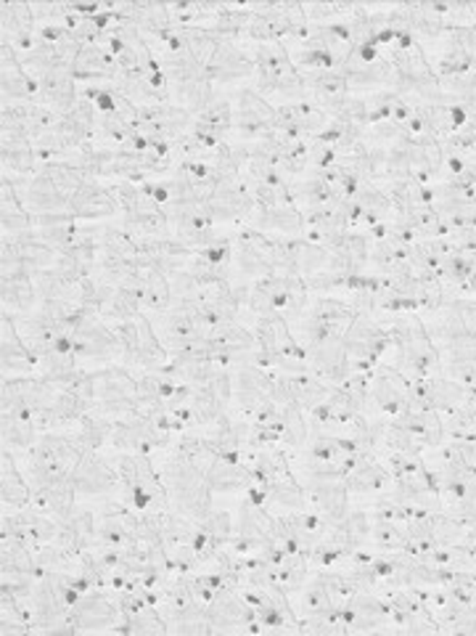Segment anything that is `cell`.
<instances>
[{
  "instance_id": "obj_1",
  "label": "cell",
  "mask_w": 476,
  "mask_h": 636,
  "mask_svg": "<svg viewBox=\"0 0 476 636\" xmlns=\"http://www.w3.org/2000/svg\"><path fill=\"white\" fill-rule=\"evenodd\" d=\"M11 178V175H9ZM83 175L77 167L66 165V162H45L38 167L32 178H11L13 184L22 192V199L32 215H48V213H64L70 215V207L74 202V194L80 192Z\"/></svg>"
},
{
  "instance_id": "obj_2",
  "label": "cell",
  "mask_w": 476,
  "mask_h": 636,
  "mask_svg": "<svg viewBox=\"0 0 476 636\" xmlns=\"http://www.w3.org/2000/svg\"><path fill=\"white\" fill-rule=\"evenodd\" d=\"M112 464L117 466L122 504L135 512H165L169 510L167 485L162 470L154 464L152 453L114 451Z\"/></svg>"
},
{
  "instance_id": "obj_3",
  "label": "cell",
  "mask_w": 476,
  "mask_h": 636,
  "mask_svg": "<svg viewBox=\"0 0 476 636\" xmlns=\"http://www.w3.org/2000/svg\"><path fill=\"white\" fill-rule=\"evenodd\" d=\"M159 66L167 78L169 99L175 104L188 110L190 114H201L217 99L213 91V80H209L207 66L190 53L186 45L178 51H159Z\"/></svg>"
},
{
  "instance_id": "obj_4",
  "label": "cell",
  "mask_w": 476,
  "mask_h": 636,
  "mask_svg": "<svg viewBox=\"0 0 476 636\" xmlns=\"http://www.w3.org/2000/svg\"><path fill=\"white\" fill-rule=\"evenodd\" d=\"M251 59H255L251 88H255L260 96H278L283 104L308 99L302 72L297 70L286 43H257L255 49H251Z\"/></svg>"
},
{
  "instance_id": "obj_5",
  "label": "cell",
  "mask_w": 476,
  "mask_h": 636,
  "mask_svg": "<svg viewBox=\"0 0 476 636\" xmlns=\"http://www.w3.org/2000/svg\"><path fill=\"white\" fill-rule=\"evenodd\" d=\"M310 306V289L297 270H276L251 281L249 306L244 314L251 318L260 314H281L289 324L299 321Z\"/></svg>"
},
{
  "instance_id": "obj_6",
  "label": "cell",
  "mask_w": 476,
  "mask_h": 636,
  "mask_svg": "<svg viewBox=\"0 0 476 636\" xmlns=\"http://www.w3.org/2000/svg\"><path fill=\"white\" fill-rule=\"evenodd\" d=\"M162 480L167 485L169 510L186 514L194 523H201L209 512L215 510L213 489H209L207 478L199 466H194L186 459L175 457L173 451L167 453L165 462L159 464Z\"/></svg>"
},
{
  "instance_id": "obj_7",
  "label": "cell",
  "mask_w": 476,
  "mask_h": 636,
  "mask_svg": "<svg viewBox=\"0 0 476 636\" xmlns=\"http://www.w3.org/2000/svg\"><path fill=\"white\" fill-rule=\"evenodd\" d=\"M114 196L120 202V226L135 239H167L173 236L165 205L146 194V188L133 181H117L112 186Z\"/></svg>"
},
{
  "instance_id": "obj_8",
  "label": "cell",
  "mask_w": 476,
  "mask_h": 636,
  "mask_svg": "<svg viewBox=\"0 0 476 636\" xmlns=\"http://www.w3.org/2000/svg\"><path fill=\"white\" fill-rule=\"evenodd\" d=\"M93 411L112 419V422L141 414L138 375H133L131 367H125V363H112V367L95 369Z\"/></svg>"
},
{
  "instance_id": "obj_9",
  "label": "cell",
  "mask_w": 476,
  "mask_h": 636,
  "mask_svg": "<svg viewBox=\"0 0 476 636\" xmlns=\"http://www.w3.org/2000/svg\"><path fill=\"white\" fill-rule=\"evenodd\" d=\"M122 342V363L138 371H159L169 361V353L162 342L159 331L154 329L152 318L146 314L131 318V321L112 324Z\"/></svg>"
},
{
  "instance_id": "obj_10",
  "label": "cell",
  "mask_w": 476,
  "mask_h": 636,
  "mask_svg": "<svg viewBox=\"0 0 476 636\" xmlns=\"http://www.w3.org/2000/svg\"><path fill=\"white\" fill-rule=\"evenodd\" d=\"M352 371H373L392 348V331L381 316H358L344 335Z\"/></svg>"
},
{
  "instance_id": "obj_11",
  "label": "cell",
  "mask_w": 476,
  "mask_h": 636,
  "mask_svg": "<svg viewBox=\"0 0 476 636\" xmlns=\"http://www.w3.org/2000/svg\"><path fill=\"white\" fill-rule=\"evenodd\" d=\"M122 624L120 602L108 588H93L72 605L66 615V634L77 632H117Z\"/></svg>"
},
{
  "instance_id": "obj_12",
  "label": "cell",
  "mask_w": 476,
  "mask_h": 636,
  "mask_svg": "<svg viewBox=\"0 0 476 636\" xmlns=\"http://www.w3.org/2000/svg\"><path fill=\"white\" fill-rule=\"evenodd\" d=\"M302 489L308 496V506L321 514L329 523H339L350 512V485L346 475L339 472H302Z\"/></svg>"
},
{
  "instance_id": "obj_13",
  "label": "cell",
  "mask_w": 476,
  "mask_h": 636,
  "mask_svg": "<svg viewBox=\"0 0 476 636\" xmlns=\"http://www.w3.org/2000/svg\"><path fill=\"white\" fill-rule=\"evenodd\" d=\"M234 131L244 144H255L276 131V106L255 88H238L234 101Z\"/></svg>"
},
{
  "instance_id": "obj_14",
  "label": "cell",
  "mask_w": 476,
  "mask_h": 636,
  "mask_svg": "<svg viewBox=\"0 0 476 636\" xmlns=\"http://www.w3.org/2000/svg\"><path fill=\"white\" fill-rule=\"evenodd\" d=\"M234 375V411L244 419H255L257 411L273 398V369H265L260 363H241L230 369Z\"/></svg>"
},
{
  "instance_id": "obj_15",
  "label": "cell",
  "mask_w": 476,
  "mask_h": 636,
  "mask_svg": "<svg viewBox=\"0 0 476 636\" xmlns=\"http://www.w3.org/2000/svg\"><path fill=\"white\" fill-rule=\"evenodd\" d=\"M175 438L178 435L156 428V424L146 414H135V417H125V419H117V422H114L108 445H112L114 451L154 453V451L169 449Z\"/></svg>"
},
{
  "instance_id": "obj_16",
  "label": "cell",
  "mask_w": 476,
  "mask_h": 636,
  "mask_svg": "<svg viewBox=\"0 0 476 636\" xmlns=\"http://www.w3.org/2000/svg\"><path fill=\"white\" fill-rule=\"evenodd\" d=\"M207 618L215 634L220 632H255L265 634L260 620H257L255 607L238 588H223L213 602H207Z\"/></svg>"
},
{
  "instance_id": "obj_17",
  "label": "cell",
  "mask_w": 476,
  "mask_h": 636,
  "mask_svg": "<svg viewBox=\"0 0 476 636\" xmlns=\"http://www.w3.org/2000/svg\"><path fill=\"white\" fill-rule=\"evenodd\" d=\"M56 533H59L56 520L32 504L24 506V510L3 514V538L19 541V544L40 550V546L56 541Z\"/></svg>"
},
{
  "instance_id": "obj_18",
  "label": "cell",
  "mask_w": 476,
  "mask_h": 636,
  "mask_svg": "<svg viewBox=\"0 0 476 636\" xmlns=\"http://www.w3.org/2000/svg\"><path fill=\"white\" fill-rule=\"evenodd\" d=\"M72 483L74 489H77V496H108V493L120 489L117 466L112 464V459L101 457L99 451H85L83 457H80V462L74 464Z\"/></svg>"
},
{
  "instance_id": "obj_19",
  "label": "cell",
  "mask_w": 476,
  "mask_h": 636,
  "mask_svg": "<svg viewBox=\"0 0 476 636\" xmlns=\"http://www.w3.org/2000/svg\"><path fill=\"white\" fill-rule=\"evenodd\" d=\"M371 401L384 417H400L411 403V382L392 363L381 361L371 371Z\"/></svg>"
},
{
  "instance_id": "obj_20",
  "label": "cell",
  "mask_w": 476,
  "mask_h": 636,
  "mask_svg": "<svg viewBox=\"0 0 476 636\" xmlns=\"http://www.w3.org/2000/svg\"><path fill=\"white\" fill-rule=\"evenodd\" d=\"M331 120V114L310 99L276 106V131L291 139H315Z\"/></svg>"
},
{
  "instance_id": "obj_21",
  "label": "cell",
  "mask_w": 476,
  "mask_h": 636,
  "mask_svg": "<svg viewBox=\"0 0 476 636\" xmlns=\"http://www.w3.org/2000/svg\"><path fill=\"white\" fill-rule=\"evenodd\" d=\"M308 353L310 369L321 377L323 382H329L337 388L342 384L346 377L352 375V363L350 356H346V342L344 337H325V340H318L304 348Z\"/></svg>"
},
{
  "instance_id": "obj_22",
  "label": "cell",
  "mask_w": 476,
  "mask_h": 636,
  "mask_svg": "<svg viewBox=\"0 0 476 636\" xmlns=\"http://www.w3.org/2000/svg\"><path fill=\"white\" fill-rule=\"evenodd\" d=\"M209 80L220 85H234V83H244V80L255 78V59L251 53L244 49L241 43L236 40H220L213 59L207 64Z\"/></svg>"
},
{
  "instance_id": "obj_23",
  "label": "cell",
  "mask_w": 476,
  "mask_h": 636,
  "mask_svg": "<svg viewBox=\"0 0 476 636\" xmlns=\"http://www.w3.org/2000/svg\"><path fill=\"white\" fill-rule=\"evenodd\" d=\"M204 478L213 493H247L255 485V470H251L247 453H217Z\"/></svg>"
},
{
  "instance_id": "obj_24",
  "label": "cell",
  "mask_w": 476,
  "mask_h": 636,
  "mask_svg": "<svg viewBox=\"0 0 476 636\" xmlns=\"http://www.w3.org/2000/svg\"><path fill=\"white\" fill-rule=\"evenodd\" d=\"M0 83H3V101H13V104H32L38 101L40 88L32 74L19 57V51L11 43H0Z\"/></svg>"
},
{
  "instance_id": "obj_25",
  "label": "cell",
  "mask_w": 476,
  "mask_h": 636,
  "mask_svg": "<svg viewBox=\"0 0 476 636\" xmlns=\"http://www.w3.org/2000/svg\"><path fill=\"white\" fill-rule=\"evenodd\" d=\"M0 27H3V43H11L19 57L30 53L38 43V19L32 13V3H19V0H6L0 6Z\"/></svg>"
},
{
  "instance_id": "obj_26",
  "label": "cell",
  "mask_w": 476,
  "mask_h": 636,
  "mask_svg": "<svg viewBox=\"0 0 476 636\" xmlns=\"http://www.w3.org/2000/svg\"><path fill=\"white\" fill-rule=\"evenodd\" d=\"M120 78V62L106 45L91 43L83 45L77 62H74V80L80 85H114Z\"/></svg>"
},
{
  "instance_id": "obj_27",
  "label": "cell",
  "mask_w": 476,
  "mask_h": 636,
  "mask_svg": "<svg viewBox=\"0 0 476 636\" xmlns=\"http://www.w3.org/2000/svg\"><path fill=\"white\" fill-rule=\"evenodd\" d=\"M0 356H3V375L6 377H19V375H32L38 369L35 356L27 348L17 327V318L13 314H6L0 318Z\"/></svg>"
},
{
  "instance_id": "obj_28",
  "label": "cell",
  "mask_w": 476,
  "mask_h": 636,
  "mask_svg": "<svg viewBox=\"0 0 476 636\" xmlns=\"http://www.w3.org/2000/svg\"><path fill=\"white\" fill-rule=\"evenodd\" d=\"M120 213V202L112 186L99 184L95 178H85L80 192L74 194L70 215L74 220H104Z\"/></svg>"
},
{
  "instance_id": "obj_29",
  "label": "cell",
  "mask_w": 476,
  "mask_h": 636,
  "mask_svg": "<svg viewBox=\"0 0 476 636\" xmlns=\"http://www.w3.org/2000/svg\"><path fill=\"white\" fill-rule=\"evenodd\" d=\"M3 175L11 178H32L38 173L40 160L35 141L27 133L3 131Z\"/></svg>"
},
{
  "instance_id": "obj_30",
  "label": "cell",
  "mask_w": 476,
  "mask_h": 636,
  "mask_svg": "<svg viewBox=\"0 0 476 636\" xmlns=\"http://www.w3.org/2000/svg\"><path fill=\"white\" fill-rule=\"evenodd\" d=\"M283 245L286 253L291 257V266H294V270L302 276V279L329 268L331 249L321 245V242L310 239V236H283Z\"/></svg>"
},
{
  "instance_id": "obj_31",
  "label": "cell",
  "mask_w": 476,
  "mask_h": 636,
  "mask_svg": "<svg viewBox=\"0 0 476 636\" xmlns=\"http://www.w3.org/2000/svg\"><path fill=\"white\" fill-rule=\"evenodd\" d=\"M392 419L403 424L407 432H413L428 451L439 449L445 443V417L437 409H405L403 414Z\"/></svg>"
},
{
  "instance_id": "obj_32",
  "label": "cell",
  "mask_w": 476,
  "mask_h": 636,
  "mask_svg": "<svg viewBox=\"0 0 476 636\" xmlns=\"http://www.w3.org/2000/svg\"><path fill=\"white\" fill-rule=\"evenodd\" d=\"M394 478L390 472V466L381 462L379 457H365L355 470L346 475V485H350V493L355 496H373V493H386L392 489Z\"/></svg>"
},
{
  "instance_id": "obj_33",
  "label": "cell",
  "mask_w": 476,
  "mask_h": 636,
  "mask_svg": "<svg viewBox=\"0 0 476 636\" xmlns=\"http://www.w3.org/2000/svg\"><path fill=\"white\" fill-rule=\"evenodd\" d=\"M0 499H3L6 512L24 510L32 504V489L27 483V475L19 472L17 457L9 449H3V470H0Z\"/></svg>"
},
{
  "instance_id": "obj_34",
  "label": "cell",
  "mask_w": 476,
  "mask_h": 636,
  "mask_svg": "<svg viewBox=\"0 0 476 636\" xmlns=\"http://www.w3.org/2000/svg\"><path fill=\"white\" fill-rule=\"evenodd\" d=\"M0 223H3V236L22 234L32 228V213L27 209L22 192L13 184L9 175H3V194H0Z\"/></svg>"
},
{
  "instance_id": "obj_35",
  "label": "cell",
  "mask_w": 476,
  "mask_h": 636,
  "mask_svg": "<svg viewBox=\"0 0 476 636\" xmlns=\"http://www.w3.org/2000/svg\"><path fill=\"white\" fill-rule=\"evenodd\" d=\"M302 80L304 88H308V99L312 101H329L352 93L350 78H346L344 66H333V70H321V72H304Z\"/></svg>"
},
{
  "instance_id": "obj_36",
  "label": "cell",
  "mask_w": 476,
  "mask_h": 636,
  "mask_svg": "<svg viewBox=\"0 0 476 636\" xmlns=\"http://www.w3.org/2000/svg\"><path fill=\"white\" fill-rule=\"evenodd\" d=\"M138 300L143 310L152 314H165L173 306V287H169V276L159 274V270L143 268V276L138 281Z\"/></svg>"
},
{
  "instance_id": "obj_37",
  "label": "cell",
  "mask_w": 476,
  "mask_h": 636,
  "mask_svg": "<svg viewBox=\"0 0 476 636\" xmlns=\"http://www.w3.org/2000/svg\"><path fill=\"white\" fill-rule=\"evenodd\" d=\"M40 297L35 279L30 276H3V310L13 316L32 314L38 308Z\"/></svg>"
},
{
  "instance_id": "obj_38",
  "label": "cell",
  "mask_w": 476,
  "mask_h": 636,
  "mask_svg": "<svg viewBox=\"0 0 476 636\" xmlns=\"http://www.w3.org/2000/svg\"><path fill=\"white\" fill-rule=\"evenodd\" d=\"M286 377V375H283ZM286 382H289V388H291V396H294V401L302 406L304 409V414H310L315 406H321L325 398L331 396V390H333V384L329 382H323L321 377L315 375V371H302V375H291V377H286Z\"/></svg>"
},
{
  "instance_id": "obj_39",
  "label": "cell",
  "mask_w": 476,
  "mask_h": 636,
  "mask_svg": "<svg viewBox=\"0 0 476 636\" xmlns=\"http://www.w3.org/2000/svg\"><path fill=\"white\" fill-rule=\"evenodd\" d=\"M43 435L38 428V422L32 417H13L3 414V449H9L13 457L24 453L38 443V438Z\"/></svg>"
},
{
  "instance_id": "obj_40",
  "label": "cell",
  "mask_w": 476,
  "mask_h": 636,
  "mask_svg": "<svg viewBox=\"0 0 476 636\" xmlns=\"http://www.w3.org/2000/svg\"><path fill=\"white\" fill-rule=\"evenodd\" d=\"M428 382V398H432V406L439 411L442 417H451L453 411H458L461 406H464L466 396H468V388L466 384L451 380V377L439 375V377H432Z\"/></svg>"
},
{
  "instance_id": "obj_41",
  "label": "cell",
  "mask_w": 476,
  "mask_h": 636,
  "mask_svg": "<svg viewBox=\"0 0 476 636\" xmlns=\"http://www.w3.org/2000/svg\"><path fill=\"white\" fill-rule=\"evenodd\" d=\"M122 634H169L167 618L162 615L159 605H143L138 611L122 615V624L117 626Z\"/></svg>"
},
{
  "instance_id": "obj_42",
  "label": "cell",
  "mask_w": 476,
  "mask_h": 636,
  "mask_svg": "<svg viewBox=\"0 0 476 636\" xmlns=\"http://www.w3.org/2000/svg\"><path fill=\"white\" fill-rule=\"evenodd\" d=\"M112 428H114L112 419L95 414V411H87V414L74 424L72 432L77 435V441L83 443L87 451H99V449H104V445L108 443V438H112Z\"/></svg>"
},
{
  "instance_id": "obj_43",
  "label": "cell",
  "mask_w": 476,
  "mask_h": 636,
  "mask_svg": "<svg viewBox=\"0 0 476 636\" xmlns=\"http://www.w3.org/2000/svg\"><path fill=\"white\" fill-rule=\"evenodd\" d=\"M299 620H302V632L308 634H350L344 611H337V607H323V611L299 615Z\"/></svg>"
},
{
  "instance_id": "obj_44",
  "label": "cell",
  "mask_w": 476,
  "mask_h": 636,
  "mask_svg": "<svg viewBox=\"0 0 476 636\" xmlns=\"http://www.w3.org/2000/svg\"><path fill=\"white\" fill-rule=\"evenodd\" d=\"M199 527L204 536L209 538V544L223 550V546H228V541L234 538V514L228 510H217L215 506V510L201 520Z\"/></svg>"
},
{
  "instance_id": "obj_45",
  "label": "cell",
  "mask_w": 476,
  "mask_h": 636,
  "mask_svg": "<svg viewBox=\"0 0 476 636\" xmlns=\"http://www.w3.org/2000/svg\"><path fill=\"white\" fill-rule=\"evenodd\" d=\"M464 544L468 546V550H474L476 552V520L472 525L466 527V538H464Z\"/></svg>"
}]
</instances>
